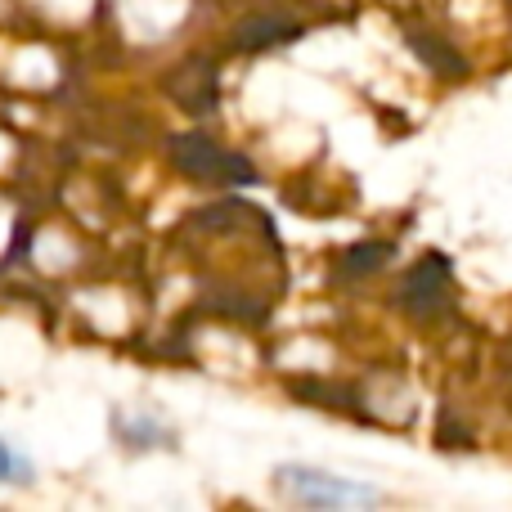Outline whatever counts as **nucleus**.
<instances>
[{"mask_svg": "<svg viewBox=\"0 0 512 512\" xmlns=\"http://www.w3.org/2000/svg\"><path fill=\"white\" fill-rule=\"evenodd\" d=\"M167 158L171 167L180 171L185 180L207 189H248L256 180V167L243 158L239 149L221 144L216 135L207 131H180L167 140Z\"/></svg>", "mask_w": 512, "mask_h": 512, "instance_id": "nucleus-1", "label": "nucleus"}, {"mask_svg": "<svg viewBox=\"0 0 512 512\" xmlns=\"http://www.w3.org/2000/svg\"><path fill=\"white\" fill-rule=\"evenodd\" d=\"M396 310L409 315L414 324H445L459 306L454 292V265L445 252H423L418 261H409L396 279Z\"/></svg>", "mask_w": 512, "mask_h": 512, "instance_id": "nucleus-2", "label": "nucleus"}, {"mask_svg": "<svg viewBox=\"0 0 512 512\" xmlns=\"http://www.w3.org/2000/svg\"><path fill=\"white\" fill-rule=\"evenodd\" d=\"M270 481L283 499H292V504H301V508H369V504L387 499L378 486H369V481L337 477V472L310 468V463H279Z\"/></svg>", "mask_w": 512, "mask_h": 512, "instance_id": "nucleus-3", "label": "nucleus"}, {"mask_svg": "<svg viewBox=\"0 0 512 512\" xmlns=\"http://www.w3.org/2000/svg\"><path fill=\"white\" fill-rule=\"evenodd\" d=\"M301 36H306V18L301 14H288V9H252V14H243L230 27L225 45H230V54H270V50L301 41Z\"/></svg>", "mask_w": 512, "mask_h": 512, "instance_id": "nucleus-4", "label": "nucleus"}, {"mask_svg": "<svg viewBox=\"0 0 512 512\" xmlns=\"http://www.w3.org/2000/svg\"><path fill=\"white\" fill-rule=\"evenodd\" d=\"M400 32H405L409 54H414V59L423 63V68L432 72L436 81H450V86H459V81L472 72L468 54H463L459 45H454L450 36L441 32V27H432V23H405Z\"/></svg>", "mask_w": 512, "mask_h": 512, "instance_id": "nucleus-5", "label": "nucleus"}, {"mask_svg": "<svg viewBox=\"0 0 512 512\" xmlns=\"http://www.w3.org/2000/svg\"><path fill=\"white\" fill-rule=\"evenodd\" d=\"M113 436H117V445H126V450H135V454L176 450V427L158 414H126V409H117Z\"/></svg>", "mask_w": 512, "mask_h": 512, "instance_id": "nucleus-6", "label": "nucleus"}, {"mask_svg": "<svg viewBox=\"0 0 512 512\" xmlns=\"http://www.w3.org/2000/svg\"><path fill=\"white\" fill-rule=\"evenodd\" d=\"M391 261H396V243L391 239H360V243H351V248L337 252L333 279L337 283H364V279H373V274L387 270Z\"/></svg>", "mask_w": 512, "mask_h": 512, "instance_id": "nucleus-7", "label": "nucleus"}, {"mask_svg": "<svg viewBox=\"0 0 512 512\" xmlns=\"http://www.w3.org/2000/svg\"><path fill=\"white\" fill-rule=\"evenodd\" d=\"M176 72L189 81V86H171L176 104L185 108V113H194V117H207L216 108V99H221V86H216V63L212 59H185Z\"/></svg>", "mask_w": 512, "mask_h": 512, "instance_id": "nucleus-8", "label": "nucleus"}, {"mask_svg": "<svg viewBox=\"0 0 512 512\" xmlns=\"http://www.w3.org/2000/svg\"><path fill=\"white\" fill-rule=\"evenodd\" d=\"M32 481H36L32 459H27L23 450H14V445L0 436V486H5V490H27Z\"/></svg>", "mask_w": 512, "mask_h": 512, "instance_id": "nucleus-9", "label": "nucleus"}, {"mask_svg": "<svg viewBox=\"0 0 512 512\" xmlns=\"http://www.w3.org/2000/svg\"><path fill=\"white\" fill-rule=\"evenodd\" d=\"M504 382H508V391H512V342L504 346Z\"/></svg>", "mask_w": 512, "mask_h": 512, "instance_id": "nucleus-10", "label": "nucleus"}]
</instances>
